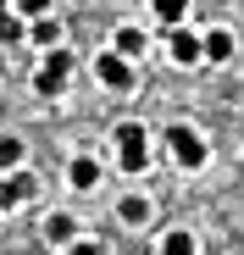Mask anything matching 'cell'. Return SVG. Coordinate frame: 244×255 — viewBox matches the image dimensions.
I'll use <instances>...</instances> for the list:
<instances>
[{"mask_svg": "<svg viewBox=\"0 0 244 255\" xmlns=\"http://www.w3.org/2000/svg\"><path fill=\"white\" fill-rule=\"evenodd\" d=\"M111 161H117L122 178H144L150 161H155V133H150V122L122 117V122L111 128Z\"/></svg>", "mask_w": 244, "mask_h": 255, "instance_id": "1", "label": "cell"}, {"mask_svg": "<svg viewBox=\"0 0 244 255\" xmlns=\"http://www.w3.org/2000/svg\"><path fill=\"white\" fill-rule=\"evenodd\" d=\"M155 144L167 150V161L178 166V172H189V178H194V172H206V166H211V139L200 133L194 122H167V128L155 133Z\"/></svg>", "mask_w": 244, "mask_h": 255, "instance_id": "2", "label": "cell"}, {"mask_svg": "<svg viewBox=\"0 0 244 255\" xmlns=\"http://www.w3.org/2000/svg\"><path fill=\"white\" fill-rule=\"evenodd\" d=\"M89 78H95V89H106V95H133L139 89V61H128L122 50H95L89 56Z\"/></svg>", "mask_w": 244, "mask_h": 255, "instance_id": "3", "label": "cell"}, {"mask_svg": "<svg viewBox=\"0 0 244 255\" xmlns=\"http://www.w3.org/2000/svg\"><path fill=\"white\" fill-rule=\"evenodd\" d=\"M72 67H78V56L67 50V39H61V45H50V50H39V67H33V95H39V100H61V95H67Z\"/></svg>", "mask_w": 244, "mask_h": 255, "instance_id": "4", "label": "cell"}, {"mask_svg": "<svg viewBox=\"0 0 244 255\" xmlns=\"http://www.w3.org/2000/svg\"><path fill=\"white\" fill-rule=\"evenodd\" d=\"M161 50H167V61L178 72H194V67H206V45H200V28L189 22H172V28H161Z\"/></svg>", "mask_w": 244, "mask_h": 255, "instance_id": "5", "label": "cell"}, {"mask_svg": "<svg viewBox=\"0 0 244 255\" xmlns=\"http://www.w3.org/2000/svg\"><path fill=\"white\" fill-rule=\"evenodd\" d=\"M39 194V172L22 161V166H11V172H0V217H11V211H22V205H33Z\"/></svg>", "mask_w": 244, "mask_h": 255, "instance_id": "6", "label": "cell"}, {"mask_svg": "<svg viewBox=\"0 0 244 255\" xmlns=\"http://www.w3.org/2000/svg\"><path fill=\"white\" fill-rule=\"evenodd\" d=\"M111 217H117V228H122V233H144V228L155 222V200H150L144 189H122V194H117V205H111Z\"/></svg>", "mask_w": 244, "mask_h": 255, "instance_id": "7", "label": "cell"}, {"mask_svg": "<svg viewBox=\"0 0 244 255\" xmlns=\"http://www.w3.org/2000/svg\"><path fill=\"white\" fill-rule=\"evenodd\" d=\"M100 183H106V161L95 150H72L67 155V189L72 194H95Z\"/></svg>", "mask_w": 244, "mask_h": 255, "instance_id": "8", "label": "cell"}, {"mask_svg": "<svg viewBox=\"0 0 244 255\" xmlns=\"http://www.w3.org/2000/svg\"><path fill=\"white\" fill-rule=\"evenodd\" d=\"M200 45H206V61H211V67H228V61L239 56V33H233L228 22H211V28H200Z\"/></svg>", "mask_w": 244, "mask_h": 255, "instance_id": "9", "label": "cell"}, {"mask_svg": "<svg viewBox=\"0 0 244 255\" xmlns=\"http://www.w3.org/2000/svg\"><path fill=\"white\" fill-rule=\"evenodd\" d=\"M150 45H155V39H150V28H144V22H117V28H111V50H122L128 61H144V56H150Z\"/></svg>", "mask_w": 244, "mask_h": 255, "instance_id": "10", "label": "cell"}, {"mask_svg": "<svg viewBox=\"0 0 244 255\" xmlns=\"http://www.w3.org/2000/svg\"><path fill=\"white\" fill-rule=\"evenodd\" d=\"M78 233H84V222H78L72 211H50V217L39 222V239H45V250H67Z\"/></svg>", "mask_w": 244, "mask_h": 255, "instance_id": "11", "label": "cell"}, {"mask_svg": "<svg viewBox=\"0 0 244 255\" xmlns=\"http://www.w3.org/2000/svg\"><path fill=\"white\" fill-rule=\"evenodd\" d=\"M61 39H67V22L56 17V11H45V17H33L28 22V33H22V45L39 56V50H50V45H61Z\"/></svg>", "mask_w": 244, "mask_h": 255, "instance_id": "12", "label": "cell"}, {"mask_svg": "<svg viewBox=\"0 0 244 255\" xmlns=\"http://www.w3.org/2000/svg\"><path fill=\"white\" fill-rule=\"evenodd\" d=\"M155 255H200V233L194 228H161L155 233Z\"/></svg>", "mask_w": 244, "mask_h": 255, "instance_id": "13", "label": "cell"}, {"mask_svg": "<svg viewBox=\"0 0 244 255\" xmlns=\"http://www.w3.org/2000/svg\"><path fill=\"white\" fill-rule=\"evenodd\" d=\"M189 11H194V0H150V17H155L161 28H172V22H189Z\"/></svg>", "mask_w": 244, "mask_h": 255, "instance_id": "14", "label": "cell"}, {"mask_svg": "<svg viewBox=\"0 0 244 255\" xmlns=\"http://www.w3.org/2000/svg\"><path fill=\"white\" fill-rule=\"evenodd\" d=\"M22 161H28V144L17 133H0V172H11V166H22Z\"/></svg>", "mask_w": 244, "mask_h": 255, "instance_id": "15", "label": "cell"}, {"mask_svg": "<svg viewBox=\"0 0 244 255\" xmlns=\"http://www.w3.org/2000/svg\"><path fill=\"white\" fill-rule=\"evenodd\" d=\"M22 33H28V22L11 6H0V45H22Z\"/></svg>", "mask_w": 244, "mask_h": 255, "instance_id": "16", "label": "cell"}, {"mask_svg": "<svg viewBox=\"0 0 244 255\" xmlns=\"http://www.w3.org/2000/svg\"><path fill=\"white\" fill-rule=\"evenodd\" d=\"M6 6L22 17V22H33V17H45V11H56V0H6Z\"/></svg>", "mask_w": 244, "mask_h": 255, "instance_id": "17", "label": "cell"}, {"mask_svg": "<svg viewBox=\"0 0 244 255\" xmlns=\"http://www.w3.org/2000/svg\"><path fill=\"white\" fill-rule=\"evenodd\" d=\"M67 255H106V244H100V239H89V233H78V239L67 244Z\"/></svg>", "mask_w": 244, "mask_h": 255, "instance_id": "18", "label": "cell"}, {"mask_svg": "<svg viewBox=\"0 0 244 255\" xmlns=\"http://www.w3.org/2000/svg\"><path fill=\"white\" fill-rule=\"evenodd\" d=\"M56 255H67V250H56Z\"/></svg>", "mask_w": 244, "mask_h": 255, "instance_id": "19", "label": "cell"}]
</instances>
